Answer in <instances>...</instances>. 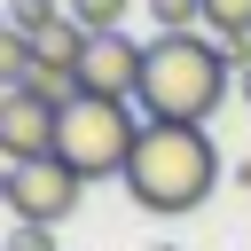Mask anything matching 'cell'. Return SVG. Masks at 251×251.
<instances>
[{
	"label": "cell",
	"instance_id": "1",
	"mask_svg": "<svg viewBox=\"0 0 251 251\" xmlns=\"http://www.w3.org/2000/svg\"><path fill=\"white\" fill-rule=\"evenodd\" d=\"M235 86V63L220 55V39L180 31V39H149L141 47V126H204Z\"/></svg>",
	"mask_w": 251,
	"mask_h": 251
},
{
	"label": "cell",
	"instance_id": "2",
	"mask_svg": "<svg viewBox=\"0 0 251 251\" xmlns=\"http://www.w3.org/2000/svg\"><path fill=\"white\" fill-rule=\"evenodd\" d=\"M220 188V149L204 126H141L133 157H126V196L141 212H196Z\"/></svg>",
	"mask_w": 251,
	"mask_h": 251
},
{
	"label": "cell",
	"instance_id": "3",
	"mask_svg": "<svg viewBox=\"0 0 251 251\" xmlns=\"http://www.w3.org/2000/svg\"><path fill=\"white\" fill-rule=\"evenodd\" d=\"M133 141H141V118H133V102H102V94H78V102H63L55 110V157L78 173V180H126V157H133Z\"/></svg>",
	"mask_w": 251,
	"mask_h": 251
},
{
	"label": "cell",
	"instance_id": "4",
	"mask_svg": "<svg viewBox=\"0 0 251 251\" xmlns=\"http://www.w3.org/2000/svg\"><path fill=\"white\" fill-rule=\"evenodd\" d=\"M78 173L63 165V157H39V165H16V188H8V212L24 220V227H63L71 212H78Z\"/></svg>",
	"mask_w": 251,
	"mask_h": 251
},
{
	"label": "cell",
	"instance_id": "5",
	"mask_svg": "<svg viewBox=\"0 0 251 251\" xmlns=\"http://www.w3.org/2000/svg\"><path fill=\"white\" fill-rule=\"evenodd\" d=\"M78 94L133 102V94H141V47H133L126 31H102V39H86V55H78Z\"/></svg>",
	"mask_w": 251,
	"mask_h": 251
},
{
	"label": "cell",
	"instance_id": "6",
	"mask_svg": "<svg viewBox=\"0 0 251 251\" xmlns=\"http://www.w3.org/2000/svg\"><path fill=\"white\" fill-rule=\"evenodd\" d=\"M39 157H55V110L31 86H16L0 94V165H39Z\"/></svg>",
	"mask_w": 251,
	"mask_h": 251
},
{
	"label": "cell",
	"instance_id": "7",
	"mask_svg": "<svg viewBox=\"0 0 251 251\" xmlns=\"http://www.w3.org/2000/svg\"><path fill=\"white\" fill-rule=\"evenodd\" d=\"M24 39H31V63H47V71H78V55H86V31H78L63 8H55V16H39Z\"/></svg>",
	"mask_w": 251,
	"mask_h": 251
},
{
	"label": "cell",
	"instance_id": "8",
	"mask_svg": "<svg viewBox=\"0 0 251 251\" xmlns=\"http://www.w3.org/2000/svg\"><path fill=\"white\" fill-rule=\"evenodd\" d=\"M126 8H133V0H63V16H71V24L86 31V39L118 31V24H126Z\"/></svg>",
	"mask_w": 251,
	"mask_h": 251
},
{
	"label": "cell",
	"instance_id": "9",
	"mask_svg": "<svg viewBox=\"0 0 251 251\" xmlns=\"http://www.w3.org/2000/svg\"><path fill=\"white\" fill-rule=\"evenodd\" d=\"M16 86H31V39L8 24L0 31V94H16Z\"/></svg>",
	"mask_w": 251,
	"mask_h": 251
},
{
	"label": "cell",
	"instance_id": "10",
	"mask_svg": "<svg viewBox=\"0 0 251 251\" xmlns=\"http://www.w3.org/2000/svg\"><path fill=\"white\" fill-rule=\"evenodd\" d=\"M141 8L157 16V39H180V31L204 24V0H141Z\"/></svg>",
	"mask_w": 251,
	"mask_h": 251
},
{
	"label": "cell",
	"instance_id": "11",
	"mask_svg": "<svg viewBox=\"0 0 251 251\" xmlns=\"http://www.w3.org/2000/svg\"><path fill=\"white\" fill-rule=\"evenodd\" d=\"M204 31L212 39H251V0H204Z\"/></svg>",
	"mask_w": 251,
	"mask_h": 251
},
{
	"label": "cell",
	"instance_id": "12",
	"mask_svg": "<svg viewBox=\"0 0 251 251\" xmlns=\"http://www.w3.org/2000/svg\"><path fill=\"white\" fill-rule=\"evenodd\" d=\"M31 94H39L47 110H63V102H78V71H47V63H31Z\"/></svg>",
	"mask_w": 251,
	"mask_h": 251
},
{
	"label": "cell",
	"instance_id": "13",
	"mask_svg": "<svg viewBox=\"0 0 251 251\" xmlns=\"http://www.w3.org/2000/svg\"><path fill=\"white\" fill-rule=\"evenodd\" d=\"M0 251H55V227H24V220H16V235H8Z\"/></svg>",
	"mask_w": 251,
	"mask_h": 251
},
{
	"label": "cell",
	"instance_id": "14",
	"mask_svg": "<svg viewBox=\"0 0 251 251\" xmlns=\"http://www.w3.org/2000/svg\"><path fill=\"white\" fill-rule=\"evenodd\" d=\"M8 188H16V165H0V204H8Z\"/></svg>",
	"mask_w": 251,
	"mask_h": 251
},
{
	"label": "cell",
	"instance_id": "15",
	"mask_svg": "<svg viewBox=\"0 0 251 251\" xmlns=\"http://www.w3.org/2000/svg\"><path fill=\"white\" fill-rule=\"evenodd\" d=\"M235 94H243V102H251V71H235Z\"/></svg>",
	"mask_w": 251,
	"mask_h": 251
},
{
	"label": "cell",
	"instance_id": "16",
	"mask_svg": "<svg viewBox=\"0 0 251 251\" xmlns=\"http://www.w3.org/2000/svg\"><path fill=\"white\" fill-rule=\"evenodd\" d=\"M16 8H55V0H16Z\"/></svg>",
	"mask_w": 251,
	"mask_h": 251
},
{
	"label": "cell",
	"instance_id": "17",
	"mask_svg": "<svg viewBox=\"0 0 251 251\" xmlns=\"http://www.w3.org/2000/svg\"><path fill=\"white\" fill-rule=\"evenodd\" d=\"M157 251H165V243H157Z\"/></svg>",
	"mask_w": 251,
	"mask_h": 251
}]
</instances>
